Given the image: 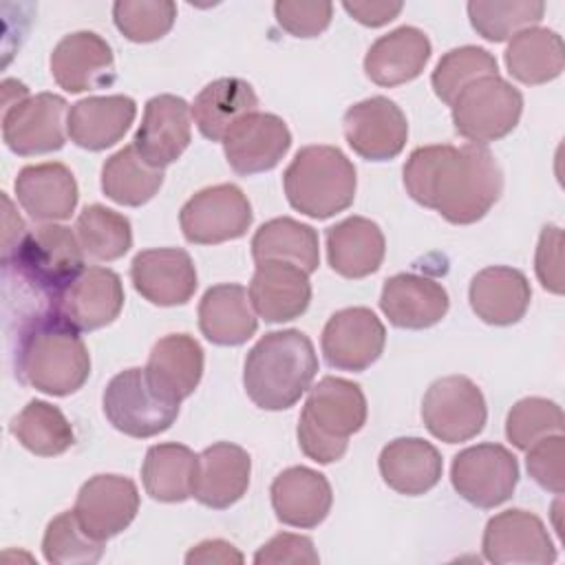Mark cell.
<instances>
[{
	"label": "cell",
	"instance_id": "obj_39",
	"mask_svg": "<svg viewBox=\"0 0 565 565\" xmlns=\"http://www.w3.org/2000/svg\"><path fill=\"white\" fill-rule=\"evenodd\" d=\"M11 433L29 452L38 457L62 455L75 441V433L64 413L44 399H31L13 417Z\"/></svg>",
	"mask_w": 565,
	"mask_h": 565
},
{
	"label": "cell",
	"instance_id": "obj_6",
	"mask_svg": "<svg viewBox=\"0 0 565 565\" xmlns=\"http://www.w3.org/2000/svg\"><path fill=\"white\" fill-rule=\"evenodd\" d=\"M2 265L49 302L86 269L77 234L57 223H44L26 232L11 252L2 254Z\"/></svg>",
	"mask_w": 565,
	"mask_h": 565
},
{
	"label": "cell",
	"instance_id": "obj_23",
	"mask_svg": "<svg viewBox=\"0 0 565 565\" xmlns=\"http://www.w3.org/2000/svg\"><path fill=\"white\" fill-rule=\"evenodd\" d=\"M252 459L245 448L216 441L199 455L192 497L212 510H225L243 499L249 488Z\"/></svg>",
	"mask_w": 565,
	"mask_h": 565
},
{
	"label": "cell",
	"instance_id": "obj_37",
	"mask_svg": "<svg viewBox=\"0 0 565 565\" xmlns=\"http://www.w3.org/2000/svg\"><path fill=\"white\" fill-rule=\"evenodd\" d=\"M252 256L256 263L285 260L313 274L320 265L318 232L289 216H278L263 223L252 238Z\"/></svg>",
	"mask_w": 565,
	"mask_h": 565
},
{
	"label": "cell",
	"instance_id": "obj_43",
	"mask_svg": "<svg viewBox=\"0 0 565 565\" xmlns=\"http://www.w3.org/2000/svg\"><path fill=\"white\" fill-rule=\"evenodd\" d=\"M44 558L53 565L97 563L104 554V541L93 539L79 523L73 510L57 514L42 539Z\"/></svg>",
	"mask_w": 565,
	"mask_h": 565
},
{
	"label": "cell",
	"instance_id": "obj_44",
	"mask_svg": "<svg viewBox=\"0 0 565 565\" xmlns=\"http://www.w3.org/2000/svg\"><path fill=\"white\" fill-rule=\"evenodd\" d=\"M556 433H563V411L547 397H523L508 411L505 437L519 450Z\"/></svg>",
	"mask_w": 565,
	"mask_h": 565
},
{
	"label": "cell",
	"instance_id": "obj_50",
	"mask_svg": "<svg viewBox=\"0 0 565 565\" xmlns=\"http://www.w3.org/2000/svg\"><path fill=\"white\" fill-rule=\"evenodd\" d=\"M342 7L355 22L373 29L388 24L404 9L402 2H369V0H353V2L347 0L342 2Z\"/></svg>",
	"mask_w": 565,
	"mask_h": 565
},
{
	"label": "cell",
	"instance_id": "obj_12",
	"mask_svg": "<svg viewBox=\"0 0 565 565\" xmlns=\"http://www.w3.org/2000/svg\"><path fill=\"white\" fill-rule=\"evenodd\" d=\"M66 99L55 93L29 95L2 113V139L20 157L55 152L66 143Z\"/></svg>",
	"mask_w": 565,
	"mask_h": 565
},
{
	"label": "cell",
	"instance_id": "obj_1",
	"mask_svg": "<svg viewBox=\"0 0 565 565\" xmlns=\"http://www.w3.org/2000/svg\"><path fill=\"white\" fill-rule=\"evenodd\" d=\"M404 188L413 201L439 212L448 223L481 221L503 192L494 154L479 143L419 146L404 163Z\"/></svg>",
	"mask_w": 565,
	"mask_h": 565
},
{
	"label": "cell",
	"instance_id": "obj_19",
	"mask_svg": "<svg viewBox=\"0 0 565 565\" xmlns=\"http://www.w3.org/2000/svg\"><path fill=\"white\" fill-rule=\"evenodd\" d=\"M291 146L287 124L271 113H252L223 139V152L236 174L249 177L274 170Z\"/></svg>",
	"mask_w": 565,
	"mask_h": 565
},
{
	"label": "cell",
	"instance_id": "obj_7",
	"mask_svg": "<svg viewBox=\"0 0 565 565\" xmlns=\"http://www.w3.org/2000/svg\"><path fill=\"white\" fill-rule=\"evenodd\" d=\"M455 130L470 143H490L510 135L523 113V95L501 75L479 77L450 104Z\"/></svg>",
	"mask_w": 565,
	"mask_h": 565
},
{
	"label": "cell",
	"instance_id": "obj_51",
	"mask_svg": "<svg viewBox=\"0 0 565 565\" xmlns=\"http://www.w3.org/2000/svg\"><path fill=\"white\" fill-rule=\"evenodd\" d=\"M185 563L194 565V563H243V554L227 541L221 539H212V541H201L199 545H194L188 554H185Z\"/></svg>",
	"mask_w": 565,
	"mask_h": 565
},
{
	"label": "cell",
	"instance_id": "obj_16",
	"mask_svg": "<svg viewBox=\"0 0 565 565\" xmlns=\"http://www.w3.org/2000/svg\"><path fill=\"white\" fill-rule=\"evenodd\" d=\"M121 278L108 267H86L64 291L51 302L57 316H62L77 331H95L110 324L124 307Z\"/></svg>",
	"mask_w": 565,
	"mask_h": 565
},
{
	"label": "cell",
	"instance_id": "obj_10",
	"mask_svg": "<svg viewBox=\"0 0 565 565\" xmlns=\"http://www.w3.org/2000/svg\"><path fill=\"white\" fill-rule=\"evenodd\" d=\"M422 419L426 430L446 444L468 441L488 419L483 393L466 375L435 380L422 399Z\"/></svg>",
	"mask_w": 565,
	"mask_h": 565
},
{
	"label": "cell",
	"instance_id": "obj_4",
	"mask_svg": "<svg viewBox=\"0 0 565 565\" xmlns=\"http://www.w3.org/2000/svg\"><path fill=\"white\" fill-rule=\"evenodd\" d=\"M366 424V397L360 384L327 375L309 388L298 417V446L318 463L342 459L349 437Z\"/></svg>",
	"mask_w": 565,
	"mask_h": 565
},
{
	"label": "cell",
	"instance_id": "obj_2",
	"mask_svg": "<svg viewBox=\"0 0 565 565\" xmlns=\"http://www.w3.org/2000/svg\"><path fill=\"white\" fill-rule=\"evenodd\" d=\"M15 375L55 397L79 391L90 375V355L79 331L53 309L26 318L18 333Z\"/></svg>",
	"mask_w": 565,
	"mask_h": 565
},
{
	"label": "cell",
	"instance_id": "obj_47",
	"mask_svg": "<svg viewBox=\"0 0 565 565\" xmlns=\"http://www.w3.org/2000/svg\"><path fill=\"white\" fill-rule=\"evenodd\" d=\"M276 22L294 38H318L333 15L331 2H289L278 0L274 4Z\"/></svg>",
	"mask_w": 565,
	"mask_h": 565
},
{
	"label": "cell",
	"instance_id": "obj_35",
	"mask_svg": "<svg viewBox=\"0 0 565 565\" xmlns=\"http://www.w3.org/2000/svg\"><path fill=\"white\" fill-rule=\"evenodd\" d=\"M508 73L527 86H539L556 79L565 66L563 40L545 26H530L516 33L505 49Z\"/></svg>",
	"mask_w": 565,
	"mask_h": 565
},
{
	"label": "cell",
	"instance_id": "obj_17",
	"mask_svg": "<svg viewBox=\"0 0 565 565\" xmlns=\"http://www.w3.org/2000/svg\"><path fill=\"white\" fill-rule=\"evenodd\" d=\"M139 490L132 479L121 475H95L77 492L75 516L97 541L121 534L137 516Z\"/></svg>",
	"mask_w": 565,
	"mask_h": 565
},
{
	"label": "cell",
	"instance_id": "obj_46",
	"mask_svg": "<svg viewBox=\"0 0 565 565\" xmlns=\"http://www.w3.org/2000/svg\"><path fill=\"white\" fill-rule=\"evenodd\" d=\"M527 472L543 488L554 494H563L565 490V439L563 433L547 435L539 439L527 450Z\"/></svg>",
	"mask_w": 565,
	"mask_h": 565
},
{
	"label": "cell",
	"instance_id": "obj_40",
	"mask_svg": "<svg viewBox=\"0 0 565 565\" xmlns=\"http://www.w3.org/2000/svg\"><path fill=\"white\" fill-rule=\"evenodd\" d=\"M75 234L84 254L95 260H117L132 247L130 221L99 203L86 205L79 212Z\"/></svg>",
	"mask_w": 565,
	"mask_h": 565
},
{
	"label": "cell",
	"instance_id": "obj_5",
	"mask_svg": "<svg viewBox=\"0 0 565 565\" xmlns=\"http://www.w3.org/2000/svg\"><path fill=\"white\" fill-rule=\"evenodd\" d=\"M282 185L294 210L311 218H329L353 203L358 177L340 148L305 146L287 166Z\"/></svg>",
	"mask_w": 565,
	"mask_h": 565
},
{
	"label": "cell",
	"instance_id": "obj_32",
	"mask_svg": "<svg viewBox=\"0 0 565 565\" xmlns=\"http://www.w3.org/2000/svg\"><path fill=\"white\" fill-rule=\"evenodd\" d=\"M380 475L388 488L406 497L433 490L444 470L439 450L419 437H397L388 441L377 459Z\"/></svg>",
	"mask_w": 565,
	"mask_h": 565
},
{
	"label": "cell",
	"instance_id": "obj_48",
	"mask_svg": "<svg viewBox=\"0 0 565 565\" xmlns=\"http://www.w3.org/2000/svg\"><path fill=\"white\" fill-rule=\"evenodd\" d=\"M320 556L309 536L280 532L269 539L254 554L256 565H280V563H318Z\"/></svg>",
	"mask_w": 565,
	"mask_h": 565
},
{
	"label": "cell",
	"instance_id": "obj_45",
	"mask_svg": "<svg viewBox=\"0 0 565 565\" xmlns=\"http://www.w3.org/2000/svg\"><path fill=\"white\" fill-rule=\"evenodd\" d=\"M177 4L170 0H119L113 4V20L130 42L161 40L174 24Z\"/></svg>",
	"mask_w": 565,
	"mask_h": 565
},
{
	"label": "cell",
	"instance_id": "obj_11",
	"mask_svg": "<svg viewBox=\"0 0 565 565\" xmlns=\"http://www.w3.org/2000/svg\"><path fill=\"white\" fill-rule=\"evenodd\" d=\"M450 481L461 499L481 510H490L514 494L519 461L501 444H477L455 455Z\"/></svg>",
	"mask_w": 565,
	"mask_h": 565
},
{
	"label": "cell",
	"instance_id": "obj_22",
	"mask_svg": "<svg viewBox=\"0 0 565 565\" xmlns=\"http://www.w3.org/2000/svg\"><path fill=\"white\" fill-rule=\"evenodd\" d=\"M249 300L265 322H287L302 316L311 302L309 274L285 260L256 263Z\"/></svg>",
	"mask_w": 565,
	"mask_h": 565
},
{
	"label": "cell",
	"instance_id": "obj_27",
	"mask_svg": "<svg viewBox=\"0 0 565 565\" xmlns=\"http://www.w3.org/2000/svg\"><path fill=\"white\" fill-rule=\"evenodd\" d=\"M135 115L137 104L128 95L84 97L71 106L66 132L84 150H106L126 135Z\"/></svg>",
	"mask_w": 565,
	"mask_h": 565
},
{
	"label": "cell",
	"instance_id": "obj_36",
	"mask_svg": "<svg viewBox=\"0 0 565 565\" xmlns=\"http://www.w3.org/2000/svg\"><path fill=\"white\" fill-rule=\"evenodd\" d=\"M196 466L199 455L188 446L174 441L154 444L148 448L141 466L143 488L154 501L181 503L192 497Z\"/></svg>",
	"mask_w": 565,
	"mask_h": 565
},
{
	"label": "cell",
	"instance_id": "obj_9",
	"mask_svg": "<svg viewBox=\"0 0 565 565\" xmlns=\"http://www.w3.org/2000/svg\"><path fill=\"white\" fill-rule=\"evenodd\" d=\"M252 205L245 192L234 183H218L190 196L181 212L179 225L188 243L218 245L247 234L252 225Z\"/></svg>",
	"mask_w": 565,
	"mask_h": 565
},
{
	"label": "cell",
	"instance_id": "obj_26",
	"mask_svg": "<svg viewBox=\"0 0 565 565\" xmlns=\"http://www.w3.org/2000/svg\"><path fill=\"white\" fill-rule=\"evenodd\" d=\"M448 291L419 274L391 276L380 296V309L399 329H428L448 313Z\"/></svg>",
	"mask_w": 565,
	"mask_h": 565
},
{
	"label": "cell",
	"instance_id": "obj_14",
	"mask_svg": "<svg viewBox=\"0 0 565 565\" xmlns=\"http://www.w3.org/2000/svg\"><path fill=\"white\" fill-rule=\"evenodd\" d=\"M386 329L366 307L335 311L322 329V355L331 369L360 373L382 355Z\"/></svg>",
	"mask_w": 565,
	"mask_h": 565
},
{
	"label": "cell",
	"instance_id": "obj_8",
	"mask_svg": "<svg viewBox=\"0 0 565 565\" xmlns=\"http://www.w3.org/2000/svg\"><path fill=\"white\" fill-rule=\"evenodd\" d=\"M102 406L113 428L135 439H148L174 424L181 404L159 393L146 369H126L106 384Z\"/></svg>",
	"mask_w": 565,
	"mask_h": 565
},
{
	"label": "cell",
	"instance_id": "obj_31",
	"mask_svg": "<svg viewBox=\"0 0 565 565\" xmlns=\"http://www.w3.org/2000/svg\"><path fill=\"white\" fill-rule=\"evenodd\" d=\"M386 241L380 225L364 216H349L327 230V260L342 278H366L384 260Z\"/></svg>",
	"mask_w": 565,
	"mask_h": 565
},
{
	"label": "cell",
	"instance_id": "obj_34",
	"mask_svg": "<svg viewBox=\"0 0 565 565\" xmlns=\"http://www.w3.org/2000/svg\"><path fill=\"white\" fill-rule=\"evenodd\" d=\"M258 110V95L241 77H218L210 82L190 106L199 132L210 141H223L227 132L247 115Z\"/></svg>",
	"mask_w": 565,
	"mask_h": 565
},
{
	"label": "cell",
	"instance_id": "obj_15",
	"mask_svg": "<svg viewBox=\"0 0 565 565\" xmlns=\"http://www.w3.org/2000/svg\"><path fill=\"white\" fill-rule=\"evenodd\" d=\"M481 550L486 561L497 565H550L556 547L543 521L521 508L494 514L483 530Z\"/></svg>",
	"mask_w": 565,
	"mask_h": 565
},
{
	"label": "cell",
	"instance_id": "obj_21",
	"mask_svg": "<svg viewBox=\"0 0 565 565\" xmlns=\"http://www.w3.org/2000/svg\"><path fill=\"white\" fill-rule=\"evenodd\" d=\"M51 75L66 93L102 88L115 79L113 49L93 31L68 33L51 53Z\"/></svg>",
	"mask_w": 565,
	"mask_h": 565
},
{
	"label": "cell",
	"instance_id": "obj_18",
	"mask_svg": "<svg viewBox=\"0 0 565 565\" xmlns=\"http://www.w3.org/2000/svg\"><path fill=\"white\" fill-rule=\"evenodd\" d=\"M190 106L177 95H154L146 102L143 119L132 137L135 150L154 168L174 163L192 141Z\"/></svg>",
	"mask_w": 565,
	"mask_h": 565
},
{
	"label": "cell",
	"instance_id": "obj_20",
	"mask_svg": "<svg viewBox=\"0 0 565 565\" xmlns=\"http://www.w3.org/2000/svg\"><path fill=\"white\" fill-rule=\"evenodd\" d=\"M130 280L137 294L159 307L185 305L199 285L192 256L179 247L139 252L130 263Z\"/></svg>",
	"mask_w": 565,
	"mask_h": 565
},
{
	"label": "cell",
	"instance_id": "obj_13",
	"mask_svg": "<svg viewBox=\"0 0 565 565\" xmlns=\"http://www.w3.org/2000/svg\"><path fill=\"white\" fill-rule=\"evenodd\" d=\"M344 139L366 161L395 159L408 139V121L402 108L382 95L362 99L347 108Z\"/></svg>",
	"mask_w": 565,
	"mask_h": 565
},
{
	"label": "cell",
	"instance_id": "obj_41",
	"mask_svg": "<svg viewBox=\"0 0 565 565\" xmlns=\"http://www.w3.org/2000/svg\"><path fill=\"white\" fill-rule=\"evenodd\" d=\"M545 4L541 0L512 2H468L472 29L488 42L512 40L516 33L543 20Z\"/></svg>",
	"mask_w": 565,
	"mask_h": 565
},
{
	"label": "cell",
	"instance_id": "obj_3",
	"mask_svg": "<svg viewBox=\"0 0 565 565\" xmlns=\"http://www.w3.org/2000/svg\"><path fill=\"white\" fill-rule=\"evenodd\" d=\"M318 373V355L309 335L298 329L265 333L247 353L243 386L263 411L291 408Z\"/></svg>",
	"mask_w": 565,
	"mask_h": 565
},
{
	"label": "cell",
	"instance_id": "obj_28",
	"mask_svg": "<svg viewBox=\"0 0 565 565\" xmlns=\"http://www.w3.org/2000/svg\"><path fill=\"white\" fill-rule=\"evenodd\" d=\"M468 298L472 311L486 324L508 327L525 316L532 300V287L523 271L492 265L470 280Z\"/></svg>",
	"mask_w": 565,
	"mask_h": 565
},
{
	"label": "cell",
	"instance_id": "obj_33",
	"mask_svg": "<svg viewBox=\"0 0 565 565\" xmlns=\"http://www.w3.org/2000/svg\"><path fill=\"white\" fill-rule=\"evenodd\" d=\"M146 373L159 393L181 404L201 382L203 349L188 333L163 335L148 355Z\"/></svg>",
	"mask_w": 565,
	"mask_h": 565
},
{
	"label": "cell",
	"instance_id": "obj_42",
	"mask_svg": "<svg viewBox=\"0 0 565 565\" xmlns=\"http://www.w3.org/2000/svg\"><path fill=\"white\" fill-rule=\"evenodd\" d=\"M488 75H499L494 55L481 46L468 44L441 55L430 75V84L435 95L450 106L468 84Z\"/></svg>",
	"mask_w": 565,
	"mask_h": 565
},
{
	"label": "cell",
	"instance_id": "obj_29",
	"mask_svg": "<svg viewBox=\"0 0 565 565\" xmlns=\"http://www.w3.org/2000/svg\"><path fill=\"white\" fill-rule=\"evenodd\" d=\"M430 40L415 26L377 38L364 55V73L377 86H399L422 75L430 60Z\"/></svg>",
	"mask_w": 565,
	"mask_h": 565
},
{
	"label": "cell",
	"instance_id": "obj_24",
	"mask_svg": "<svg viewBox=\"0 0 565 565\" xmlns=\"http://www.w3.org/2000/svg\"><path fill=\"white\" fill-rule=\"evenodd\" d=\"M18 203L33 221H66L77 207L79 190L73 172L57 161L24 166L15 177Z\"/></svg>",
	"mask_w": 565,
	"mask_h": 565
},
{
	"label": "cell",
	"instance_id": "obj_30",
	"mask_svg": "<svg viewBox=\"0 0 565 565\" xmlns=\"http://www.w3.org/2000/svg\"><path fill=\"white\" fill-rule=\"evenodd\" d=\"M199 329L205 340L218 347L247 342L258 329L249 291L236 282L210 287L199 302Z\"/></svg>",
	"mask_w": 565,
	"mask_h": 565
},
{
	"label": "cell",
	"instance_id": "obj_49",
	"mask_svg": "<svg viewBox=\"0 0 565 565\" xmlns=\"http://www.w3.org/2000/svg\"><path fill=\"white\" fill-rule=\"evenodd\" d=\"M563 232L556 225H545L534 256L536 278L543 289L552 294H563V276H561V254H563Z\"/></svg>",
	"mask_w": 565,
	"mask_h": 565
},
{
	"label": "cell",
	"instance_id": "obj_38",
	"mask_svg": "<svg viewBox=\"0 0 565 565\" xmlns=\"http://www.w3.org/2000/svg\"><path fill=\"white\" fill-rule=\"evenodd\" d=\"M163 177V170L150 166L130 143L104 161L102 190L119 205L139 207L159 192Z\"/></svg>",
	"mask_w": 565,
	"mask_h": 565
},
{
	"label": "cell",
	"instance_id": "obj_25",
	"mask_svg": "<svg viewBox=\"0 0 565 565\" xmlns=\"http://www.w3.org/2000/svg\"><path fill=\"white\" fill-rule=\"evenodd\" d=\"M271 508L285 525L309 530L320 525L333 503L329 479L307 466L282 470L271 483Z\"/></svg>",
	"mask_w": 565,
	"mask_h": 565
}]
</instances>
